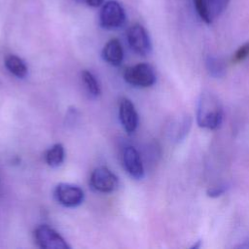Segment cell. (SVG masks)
<instances>
[{
	"instance_id": "6da1fadb",
	"label": "cell",
	"mask_w": 249,
	"mask_h": 249,
	"mask_svg": "<svg viewBox=\"0 0 249 249\" xmlns=\"http://www.w3.org/2000/svg\"><path fill=\"white\" fill-rule=\"evenodd\" d=\"M224 111L219 98L210 91L200 93L196 107V124L199 127L214 130L223 122Z\"/></svg>"
},
{
	"instance_id": "7a4b0ae2",
	"label": "cell",
	"mask_w": 249,
	"mask_h": 249,
	"mask_svg": "<svg viewBox=\"0 0 249 249\" xmlns=\"http://www.w3.org/2000/svg\"><path fill=\"white\" fill-rule=\"evenodd\" d=\"M124 81L136 88H150L157 81V75L152 65L148 63H138L125 69L124 73Z\"/></svg>"
},
{
	"instance_id": "3957f363",
	"label": "cell",
	"mask_w": 249,
	"mask_h": 249,
	"mask_svg": "<svg viewBox=\"0 0 249 249\" xmlns=\"http://www.w3.org/2000/svg\"><path fill=\"white\" fill-rule=\"evenodd\" d=\"M100 25L105 29H117L125 22V13L123 6L115 0L107 1L99 14Z\"/></svg>"
},
{
	"instance_id": "277c9868",
	"label": "cell",
	"mask_w": 249,
	"mask_h": 249,
	"mask_svg": "<svg viewBox=\"0 0 249 249\" xmlns=\"http://www.w3.org/2000/svg\"><path fill=\"white\" fill-rule=\"evenodd\" d=\"M33 235L36 244L42 249H70L66 240L48 225L38 226Z\"/></svg>"
},
{
	"instance_id": "5b68a950",
	"label": "cell",
	"mask_w": 249,
	"mask_h": 249,
	"mask_svg": "<svg viewBox=\"0 0 249 249\" xmlns=\"http://www.w3.org/2000/svg\"><path fill=\"white\" fill-rule=\"evenodd\" d=\"M90 187L99 193H112L119 186L117 175L106 166H98L90 174Z\"/></svg>"
},
{
	"instance_id": "8992f818",
	"label": "cell",
	"mask_w": 249,
	"mask_h": 249,
	"mask_svg": "<svg viewBox=\"0 0 249 249\" xmlns=\"http://www.w3.org/2000/svg\"><path fill=\"white\" fill-rule=\"evenodd\" d=\"M53 196L56 201L65 207H76L84 201V191L76 185L68 183L58 184L54 191Z\"/></svg>"
},
{
	"instance_id": "52a82bcc",
	"label": "cell",
	"mask_w": 249,
	"mask_h": 249,
	"mask_svg": "<svg viewBox=\"0 0 249 249\" xmlns=\"http://www.w3.org/2000/svg\"><path fill=\"white\" fill-rule=\"evenodd\" d=\"M127 43L130 49L140 54L148 55L152 51V43L147 30L141 24H134L128 30L126 34Z\"/></svg>"
},
{
	"instance_id": "ba28073f",
	"label": "cell",
	"mask_w": 249,
	"mask_h": 249,
	"mask_svg": "<svg viewBox=\"0 0 249 249\" xmlns=\"http://www.w3.org/2000/svg\"><path fill=\"white\" fill-rule=\"evenodd\" d=\"M119 118L124 129L127 133H133L139 123L137 111L133 103L125 97L120 100L119 104Z\"/></svg>"
},
{
	"instance_id": "9c48e42d",
	"label": "cell",
	"mask_w": 249,
	"mask_h": 249,
	"mask_svg": "<svg viewBox=\"0 0 249 249\" xmlns=\"http://www.w3.org/2000/svg\"><path fill=\"white\" fill-rule=\"evenodd\" d=\"M123 161L126 172L134 179L144 177V166L139 152L133 146L125 147L123 154Z\"/></svg>"
},
{
	"instance_id": "30bf717a",
	"label": "cell",
	"mask_w": 249,
	"mask_h": 249,
	"mask_svg": "<svg viewBox=\"0 0 249 249\" xmlns=\"http://www.w3.org/2000/svg\"><path fill=\"white\" fill-rule=\"evenodd\" d=\"M103 59L112 66H119L124 60V50L118 39H111L102 50Z\"/></svg>"
},
{
	"instance_id": "8fae6325",
	"label": "cell",
	"mask_w": 249,
	"mask_h": 249,
	"mask_svg": "<svg viewBox=\"0 0 249 249\" xmlns=\"http://www.w3.org/2000/svg\"><path fill=\"white\" fill-rule=\"evenodd\" d=\"M5 66L8 71L18 78H24L27 75L28 68L25 62L15 54H9L5 58Z\"/></svg>"
},
{
	"instance_id": "7c38bea8",
	"label": "cell",
	"mask_w": 249,
	"mask_h": 249,
	"mask_svg": "<svg viewBox=\"0 0 249 249\" xmlns=\"http://www.w3.org/2000/svg\"><path fill=\"white\" fill-rule=\"evenodd\" d=\"M65 157V152H64V147L60 143H56L53 145L46 153V162L48 163L49 166L51 167H57L59 166Z\"/></svg>"
},
{
	"instance_id": "4fadbf2b",
	"label": "cell",
	"mask_w": 249,
	"mask_h": 249,
	"mask_svg": "<svg viewBox=\"0 0 249 249\" xmlns=\"http://www.w3.org/2000/svg\"><path fill=\"white\" fill-rule=\"evenodd\" d=\"M206 69L210 76L216 79L223 78L226 74V65L224 61L216 56L209 55L206 59Z\"/></svg>"
},
{
	"instance_id": "5bb4252c",
	"label": "cell",
	"mask_w": 249,
	"mask_h": 249,
	"mask_svg": "<svg viewBox=\"0 0 249 249\" xmlns=\"http://www.w3.org/2000/svg\"><path fill=\"white\" fill-rule=\"evenodd\" d=\"M82 79L86 86L88 92L92 97H97L101 93V89L99 86L98 81L96 80L95 76L89 70H84L82 72Z\"/></svg>"
},
{
	"instance_id": "9a60e30c",
	"label": "cell",
	"mask_w": 249,
	"mask_h": 249,
	"mask_svg": "<svg viewBox=\"0 0 249 249\" xmlns=\"http://www.w3.org/2000/svg\"><path fill=\"white\" fill-rule=\"evenodd\" d=\"M191 124L192 121L189 116H183V118L179 120V122H175L173 125V134L175 141H181L186 137L191 128Z\"/></svg>"
},
{
	"instance_id": "2e32d148",
	"label": "cell",
	"mask_w": 249,
	"mask_h": 249,
	"mask_svg": "<svg viewBox=\"0 0 249 249\" xmlns=\"http://www.w3.org/2000/svg\"><path fill=\"white\" fill-rule=\"evenodd\" d=\"M230 1L231 0H205L207 11L212 21L226 10Z\"/></svg>"
},
{
	"instance_id": "e0dca14e",
	"label": "cell",
	"mask_w": 249,
	"mask_h": 249,
	"mask_svg": "<svg viewBox=\"0 0 249 249\" xmlns=\"http://www.w3.org/2000/svg\"><path fill=\"white\" fill-rule=\"evenodd\" d=\"M194 4H195V8L196 11L197 13V15L199 16V18L207 24L211 23L212 20L209 17L208 11H207V7L205 4V0H194Z\"/></svg>"
},
{
	"instance_id": "ac0fdd59",
	"label": "cell",
	"mask_w": 249,
	"mask_h": 249,
	"mask_svg": "<svg viewBox=\"0 0 249 249\" xmlns=\"http://www.w3.org/2000/svg\"><path fill=\"white\" fill-rule=\"evenodd\" d=\"M249 56V43H245L241 45L233 53L232 62L239 63L244 61Z\"/></svg>"
},
{
	"instance_id": "d6986e66",
	"label": "cell",
	"mask_w": 249,
	"mask_h": 249,
	"mask_svg": "<svg viewBox=\"0 0 249 249\" xmlns=\"http://www.w3.org/2000/svg\"><path fill=\"white\" fill-rule=\"evenodd\" d=\"M227 191V188L226 186L224 185H220V186H215V187H211L207 190L206 192V195L207 196L209 197H212V198H217L221 196H223Z\"/></svg>"
},
{
	"instance_id": "ffe728a7",
	"label": "cell",
	"mask_w": 249,
	"mask_h": 249,
	"mask_svg": "<svg viewBox=\"0 0 249 249\" xmlns=\"http://www.w3.org/2000/svg\"><path fill=\"white\" fill-rule=\"evenodd\" d=\"M85 1L90 7H98L103 3L104 0H85Z\"/></svg>"
},
{
	"instance_id": "44dd1931",
	"label": "cell",
	"mask_w": 249,
	"mask_h": 249,
	"mask_svg": "<svg viewBox=\"0 0 249 249\" xmlns=\"http://www.w3.org/2000/svg\"><path fill=\"white\" fill-rule=\"evenodd\" d=\"M200 244H201V241H200V240H197L196 244L194 243V245H192V246H191V248H192V249H194V248H195V249H196V248H198V247L200 246Z\"/></svg>"
}]
</instances>
